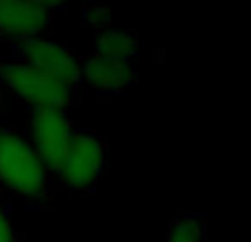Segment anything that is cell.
<instances>
[{
    "mask_svg": "<svg viewBox=\"0 0 251 242\" xmlns=\"http://www.w3.org/2000/svg\"><path fill=\"white\" fill-rule=\"evenodd\" d=\"M106 168V147L95 134L75 132L71 147L66 152L62 165L57 168V176L71 190H88L93 187Z\"/></svg>",
    "mask_w": 251,
    "mask_h": 242,
    "instance_id": "obj_4",
    "label": "cell"
},
{
    "mask_svg": "<svg viewBox=\"0 0 251 242\" xmlns=\"http://www.w3.org/2000/svg\"><path fill=\"white\" fill-rule=\"evenodd\" d=\"M82 75L93 88L106 93H119L128 88L134 79V66L132 62L115 60L106 55H93L91 60L84 62Z\"/></svg>",
    "mask_w": 251,
    "mask_h": 242,
    "instance_id": "obj_7",
    "label": "cell"
},
{
    "mask_svg": "<svg viewBox=\"0 0 251 242\" xmlns=\"http://www.w3.org/2000/svg\"><path fill=\"white\" fill-rule=\"evenodd\" d=\"M75 137V128L64 110H35L31 117V145L38 159L47 168V172H57L71 141Z\"/></svg>",
    "mask_w": 251,
    "mask_h": 242,
    "instance_id": "obj_3",
    "label": "cell"
},
{
    "mask_svg": "<svg viewBox=\"0 0 251 242\" xmlns=\"http://www.w3.org/2000/svg\"><path fill=\"white\" fill-rule=\"evenodd\" d=\"M0 242H18L16 238V229H13L9 216L4 214V209L0 207Z\"/></svg>",
    "mask_w": 251,
    "mask_h": 242,
    "instance_id": "obj_10",
    "label": "cell"
},
{
    "mask_svg": "<svg viewBox=\"0 0 251 242\" xmlns=\"http://www.w3.org/2000/svg\"><path fill=\"white\" fill-rule=\"evenodd\" d=\"M18 51H20L18 62L33 66V69L69 84V86H75L77 79L82 77V66L77 64L75 55L62 42L38 35V38H29L25 42H20Z\"/></svg>",
    "mask_w": 251,
    "mask_h": 242,
    "instance_id": "obj_5",
    "label": "cell"
},
{
    "mask_svg": "<svg viewBox=\"0 0 251 242\" xmlns=\"http://www.w3.org/2000/svg\"><path fill=\"white\" fill-rule=\"evenodd\" d=\"M165 242H205V229L199 218H178L170 225Z\"/></svg>",
    "mask_w": 251,
    "mask_h": 242,
    "instance_id": "obj_9",
    "label": "cell"
},
{
    "mask_svg": "<svg viewBox=\"0 0 251 242\" xmlns=\"http://www.w3.org/2000/svg\"><path fill=\"white\" fill-rule=\"evenodd\" d=\"M2 77L9 91L33 110H64L75 95V86H69L22 62L7 64L2 69Z\"/></svg>",
    "mask_w": 251,
    "mask_h": 242,
    "instance_id": "obj_2",
    "label": "cell"
},
{
    "mask_svg": "<svg viewBox=\"0 0 251 242\" xmlns=\"http://www.w3.org/2000/svg\"><path fill=\"white\" fill-rule=\"evenodd\" d=\"M97 53L115 60L132 62L137 55V38L124 29H106L97 40Z\"/></svg>",
    "mask_w": 251,
    "mask_h": 242,
    "instance_id": "obj_8",
    "label": "cell"
},
{
    "mask_svg": "<svg viewBox=\"0 0 251 242\" xmlns=\"http://www.w3.org/2000/svg\"><path fill=\"white\" fill-rule=\"evenodd\" d=\"M49 172L33 145L13 130L0 128V185L18 196H40L47 187Z\"/></svg>",
    "mask_w": 251,
    "mask_h": 242,
    "instance_id": "obj_1",
    "label": "cell"
},
{
    "mask_svg": "<svg viewBox=\"0 0 251 242\" xmlns=\"http://www.w3.org/2000/svg\"><path fill=\"white\" fill-rule=\"evenodd\" d=\"M53 4L29 0H0V33L25 40L38 38L51 22Z\"/></svg>",
    "mask_w": 251,
    "mask_h": 242,
    "instance_id": "obj_6",
    "label": "cell"
}]
</instances>
